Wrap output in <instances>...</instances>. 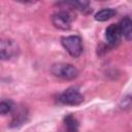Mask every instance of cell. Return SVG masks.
<instances>
[{
  "instance_id": "1",
  "label": "cell",
  "mask_w": 132,
  "mask_h": 132,
  "mask_svg": "<svg viewBox=\"0 0 132 132\" xmlns=\"http://www.w3.org/2000/svg\"><path fill=\"white\" fill-rule=\"evenodd\" d=\"M51 72L56 77L66 80H72L78 75V70L76 67L69 63H55L51 67Z\"/></svg>"
},
{
  "instance_id": "2",
  "label": "cell",
  "mask_w": 132,
  "mask_h": 132,
  "mask_svg": "<svg viewBox=\"0 0 132 132\" xmlns=\"http://www.w3.org/2000/svg\"><path fill=\"white\" fill-rule=\"evenodd\" d=\"M62 45L64 48L67 51V53L73 57L77 58L81 55L82 53V42L79 36L77 35H69V36H64L61 39Z\"/></svg>"
},
{
  "instance_id": "3",
  "label": "cell",
  "mask_w": 132,
  "mask_h": 132,
  "mask_svg": "<svg viewBox=\"0 0 132 132\" xmlns=\"http://www.w3.org/2000/svg\"><path fill=\"white\" fill-rule=\"evenodd\" d=\"M59 102L64 105H78L84 101V96L76 87H69L59 95Z\"/></svg>"
},
{
  "instance_id": "4",
  "label": "cell",
  "mask_w": 132,
  "mask_h": 132,
  "mask_svg": "<svg viewBox=\"0 0 132 132\" xmlns=\"http://www.w3.org/2000/svg\"><path fill=\"white\" fill-rule=\"evenodd\" d=\"M73 16L72 13L69 10H59L58 12H55L52 15V23L53 25L61 30H68L71 27Z\"/></svg>"
},
{
  "instance_id": "5",
  "label": "cell",
  "mask_w": 132,
  "mask_h": 132,
  "mask_svg": "<svg viewBox=\"0 0 132 132\" xmlns=\"http://www.w3.org/2000/svg\"><path fill=\"white\" fill-rule=\"evenodd\" d=\"M18 46L11 40L0 41V59H9L16 55Z\"/></svg>"
},
{
  "instance_id": "6",
  "label": "cell",
  "mask_w": 132,
  "mask_h": 132,
  "mask_svg": "<svg viewBox=\"0 0 132 132\" xmlns=\"http://www.w3.org/2000/svg\"><path fill=\"white\" fill-rule=\"evenodd\" d=\"M121 37H122V35H121L118 25L111 24L105 29V39L108 42V44L116 45L121 40Z\"/></svg>"
},
{
  "instance_id": "7",
  "label": "cell",
  "mask_w": 132,
  "mask_h": 132,
  "mask_svg": "<svg viewBox=\"0 0 132 132\" xmlns=\"http://www.w3.org/2000/svg\"><path fill=\"white\" fill-rule=\"evenodd\" d=\"M58 132H78V122L72 114H67L63 119V126Z\"/></svg>"
},
{
  "instance_id": "8",
  "label": "cell",
  "mask_w": 132,
  "mask_h": 132,
  "mask_svg": "<svg viewBox=\"0 0 132 132\" xmlns=\"http://www.w3.org/2000/svg\"><path fill=\"white\" fill-rule=\"evenodd\" d=\"M118 26H119L121 35L124 36L127 40H130L132 37V21H131V19L129 16L124 18Z\"/></svg>"
},
{
  "instance_id": "9",
  "label": "cell",
  "mask_w": 132,
  "mask_h": 132,
  "mask_svg": "<svg viewBox=\"0 0 132 132\" xmlns=\"http://www.w3.org/2000/svg\"><path fill=\"white\" fill-rule=\"evenodd\" d=\"M114 14H116L114 9H112V8H103V9L99 10L98 12H96L94 18L98 22H105V21L111 19Z\"/></svg>"
},
{
  "instance_id": "10",
  "label": "cell",
  "mask_w": 132,
  "mask_h": 132,
  "mask_svg": "<svg viewBox=\"0 0 132 132\" xmlns=\"http://www.w3.org/2000/svg\"><path fill=\"white\" fill-rule=\"evenodd\" d=\"M13 105L12 102L9 100H2L0 101V114H7L11 111Z\"/></svg>"
},
{
  "instance_id": "11",
  "label": "cell",
  "mask_w": 132,
  "mask_h": 132,
  "mask_svg": "<svg viewBox=\"0 0 132 132\" xmlns=\"http://www.w3.org/2000/svg\"><path fill=\"white\" fill-rule=\"evenodd\" d=\"M25 117H26V114H25V111H24V110H19V111H16V113L13 114V119H12V122H11L12 126L21 125V124L24 122Z\"/></svg>"
}]
</instances>
